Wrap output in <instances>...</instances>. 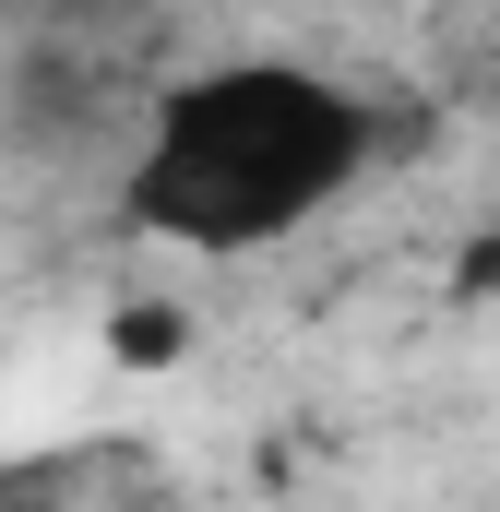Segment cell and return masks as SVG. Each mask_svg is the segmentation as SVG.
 Returning <instances> with one entry per match:
<instances>
[{"label":"cell","instance_id":"cell-1","mask_svg":"<svg viewBox=\"0 0 500 512\" xmlns=\"http://www.w3.org/2000/svg\"><path fill=\"white\" fill-rule=\"evenodd\" d=\"M381 155V120L358 84L310 72V60H203L179 84L143 96L120 155V227L191 262H250L286 251L298 227H322Z\"/></svg>","mask_w":500,"mask_h":512}]
</instances>
